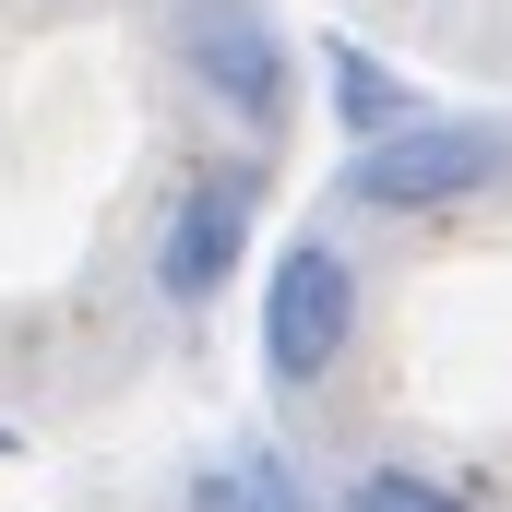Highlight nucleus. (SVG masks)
<instances>
[{
    "label": "nucleus",
    "instance_id": "nucleus-1",
    "mask_svg": "<svg viewBox=\"0 0 512 512\" xmlns=\"http://www.w3.org/2000/svg\"><path fill=\"white\" fill-rule=\"evenodd\" d=\"M501 167H512L501 120H405V131H382V143L346 155V203L358 215H441V203L489 191Z\"/></svg>",
    "mask_w": 512,
    "mask_h": 512
},
{
    "label": "nucleus",
    "instance_id": "nucleus-2",
    "mask_svg": "<svg viewBox=\"0 0 512 512\" xmlns=\"http://www.w3.org/2000/svg\"><path fill=\"white\" fill-rule=\"evenodd\" d=\"M358 346V274L334 239H286L274 251V286H262V382L310 393L334 382V358Z\"/></svg>",
    "mask_w": 512,
    "mask_h": 512
},
{
    "label": "nucleus",
    "instance_id": "nucleus-3",
    "mask_svg": "<svg viewBox=\"0 0 512 512\" xmlns=\"http://www.w3.org/2000/svg\"><path fill=\"white\" fill-rule=\"evenodd\" d=\"M167 36H179V72L239 131H286V24L262 0H179Z\"/></svg>",
    "mask_w": 512,
    "mask_h": 512
},
{
    "label": "nucleus",
    "instance_id": "nucleus-4",
    "mask_svg": "<svg viewBox=\"0 0 512 512\" xmlns=\"http://www.w3.org/2000/svg\"><path fill=\"white\" fill-rule=\"evenodd\" d=\"M251 215H262V167H191L167 227H155V298L203 310L239 274V251H251Z\"/></svg>",
    "mask_w": 512,
    "mask_h": 512
},
{
    "label": "nucleus",
    "instance_id": "nucleus-5",
    "mask_svg": "<svg viewBox=\"0 0 512 512\" xmlns=\"http://www.w3.org/2000/svg\"><path fill=\"white\" fill-rule=\"evenodd\" d=\"M322 72H334V120L358 131V143H382V131L417 120V84H405V72H382L358 36H334V48H322Z\"/></svg>",
    "mask_w": 512,
    "mask_h": 512
},
{
    "label": "nucleus",
    "instance_id": "nucleus-6",
    "mask_svg": "<svg viewBox=\"0 0 512 512\" xmlns=\"http://www.w3.org/2000/svg\"><path fill=\"white\" fill-rule=\"evenodd\" d=\"M191 512H322V501L298 489L286 453H215V465L191 477Z\"/></svg>",
    "mask_w": 512,
    "mask_h": 512
},
{
    "label": "nucleus",
    "instance_id": "nucleus-7",
    "mask_svg": "<svg viewBox=\"0 0 512 512\" xmlns=\"http://www.w3.org/2000/svg\"><path fill=\"white\" fill-rule=\"evenodd\" d=\"M346 512H465V489H441V477H417V465H370Z\"/></svg>",
    "mask_w": 512,
    "mask_h": 512
},
{
    "label": "nucleus",
    "instance_id": "nucleus-8",
    "mask_svg": "<svg viewBox=\"0 0 512 512\" xmlns=\"http://www.w3.org/2000/svg\"><path fill=\"white\" fill-rule=\"evenodd\" d=\"M0 453H12V429H0Z\"/></svg>",
    "mask_w": 512,
    "mask_h": 512
}]
</instances>
